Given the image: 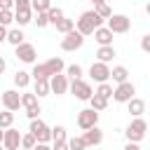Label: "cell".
<instances>
[{
    "label": "cell",
    "instance_id": "cell-1",
    "mask_svg": "<svg viewBox=\"0 0 150 150\" xmlns=\"http://www.w3.org/2000/svg\"><path fill=\"white\" fill-rule=\"evenodd\" d=\"M101 23H103V19H101L94 9H91V12H82L80 19H77V23H75V30H80V33L87 38V35H94V30L101 28Z\"/></svg>",
    "mask_w": 150,
    "mask_h": 150
},
{
    "label": "cell",
    "instance_id": "cell-2",
    "mask_svg": "<svg viewBox=\"0 0 150 150\" xmlns=\"http://www.w3.org/2000/svg\"><path fill=\"white\" fill-rule=\"evenodd\" d=\"M145 131H148V122L143 117H134V122L124 129V136L129 143H141L145 138Z\"/></svg>",
    "mask_w": 150,
    "mask_h": 150
},
{
    "label": "cell",
    "instance_id": "cell-3",
    "mask_svg": "<svg viewBox=\"0 0 150 150\" xmlns=\"http://www.w3.org/2000/svg\"><path fill=\"white\" fill-rule=\"evenodd\" d=\"M96 124H98V112H96L94 108H84V110L77 112V127H80L82 131H87V129H91V127H96Z\"/></svg>",
    "mask_w": 150,
    "mask_h": 150
},
{
    "label": "cell",
    "instance_id": "cell-4",
    "mask_svg": "<svg viewBox=\"0 0 150 150\" xmlns=\"http://www.w3.org/2000/svg\"><path fill=\"white\" fill-rule=\"evenodd\" d=\"M35 138H38V143H47V141H52V129L38 117V120H30V129H28Z\"/></svg>",
    "mask_w": 150,
    "mask_h": 150
},
{
    "label": "cell",
    "instance_id": "cell-5",
    "mask_svg": "<svg viewBox=\"0 0 150 150\" xmlns=\"http://www.w3.org/2000/svg\"><path fill=\"white\" fill-rule=\"evenodd\" d=\"M82 42H84V35H82L80 30H70L68 35H63V40H61V49H63V52H75V49L82 47Z\"/></svg>",
    "mask_w": 150,
    "mask_h": 150
},
{
    "label": "cell",
    "instance_id": "cell-6",
    "mask_svg": "<svg viewBox=\"0 0 150 150\" xmlns=\"http://www.w3.org/2000/svg\"><path fill=\"white\" fill-rule=\"evenodd\" d=\"M134 94H136V87L127 80V82H122V84H117V87H115L112 98H115L117 103H129V101L134 98Z\"/></svg>",
    "mask_w": 150,
    "mask_h": 150
},
{
    "label": "cell",
    "instance_id": "cell-7",
    "mask_svg": "<svg viewBox=\"0 0 150 150\" xmlns=\"http://www.w3.org/2000/svg\"><path fill=\"white\" fill-rule=\"evenodd\" d=\"M89 75H91V80H96L98 84H103V82L110 80V68H108V63L94 61V63L89 66Z\"/></svg>",
    "mask_w": 150,
    "mask_h": 150
},
{
    "label": "cell",
    "instance_id": "cell-8",
    "mask_svg": "<svg viewBox=\"0 0 150 150\" xmlns=\"http://www.w3.org/2000/svg\"><path fill=\"white\" fill-rule=\"evenodd\" d=\"M70 91H73V96L80 98V101H89V98L94 96L89 82H84V80H73V82H70Z\"/></svg>",
    "mask_w": 150,
    "mask_h": 150
},
{
    "label": "cell",
    "instance_id": "cell-9",
    "mask_svg": "<svg viewBox=\"0 0 150 150\" xmlns=\"http://www.w3.org/2000/svg\"><path fill=\"white\" fill-rule=\"evenodd\" d=\"M108 28H110L112 33H127V30L131 28V19L124 16V14H112V16L108 19Z\"/></svg>",
    "mask_w": 150,
    "mask_h": 150
},
{
    "label": "cell",
    "instance_id": "cell-10",
    "mask_svg": "<svg viewBox=\"0 0 150 150\" xmlns=\"http://www.w3.org/2000/svg\"><path fill=\"white\" fill-rule=\"evenodd\" d=\"M2 105H5V110H19L21 108V94L16 91V89H7V91H2Z\"/></svg>",
    "mask_w": 150,
    "mask_h": 150
},
{
    "label": "cell",
    "instance_id": "cell-11",
    "mask_svg": "<svg viewBox=\"0 0 150 150\" xmlns=\"http://www.w3.org/2000/svg\"><path fill=\"white\" fill-rule=\"evenodd\" d=\"M14 49H16V59H19V61H23V63H35L38 52H35V47H33L30 42H23V45H19V47H14Z\"/></svg>",
    "mask_w": 150,
    "mask_h": 150
},
{
    "label": "cell",
    "instance_id": "cell-12",
    "mask_svg": "<svg viewBox=\"0 0 150 150\" xmlns=\"http://www.w3.org/2000/svg\"><path fill=\"white\" fill-rule=\"evenodd\" d=\"M2 145H5V150H19V148H21V134H19V129H14V127L5 129V141H2Z\"/></svg>",
    "mask_w": 150,
    "mask_h": 150
},
{
    "label": "cell",
    "instance_id": "cell-13",
    "mask_svg": "<svg viewBox=\"0 0 150 150\" xmlns=\"http://www.w3.org/2000/svg\"><path fill=\"white\" fill-rule=\"evenodd\" d=\"M49 89H52V94H66L68 89H70V84H68V77L63 75V73H59V75H54V77H49Z\"/></svg>",
    "mask_w": 150,
    "mask_h": 150
},
{
    "label": "cell",
    "instance_id": "cell-14",
    "mask_svg": "<svg viewBox=\"0 0 150 150\" xmlns=\"http://www.w3.org/2000/svg\"><path fill=\"white\" fill-rule=\"evenodd\" d=\"M112 30L108 28V26H101V28H96L94 30V40L98 42V47H108V45H112Z\"/></svg>",
    "mask_w": 150,
    "mask_h": 150
},
{
    "label": "cell",
    "instance_id": "cell-15",
    "mask_svg": "<svg viewBox=\"0 0 150 150\" xmlns=\"http://www.w3.org/2000/svg\"><path fill=\"white\" fill-rule=\"evenodd\" d=\"M82 138H84L87 148H91V145H98V143L103 141V131H101L98 127H91V129H87V131L82 134Z\"/></svg>",
    "mask_w": 150,
    "mask_h": 150
},
{
    "label": "cell",
    "instance_id": "cell-16",
    "mask_svg": "<svg viewBox=\"0 0 150 150\" xmlns=\"http://www.w3.org/2000/svg\"><path fill=\"white\" fill-rule=\"evenodd\" d=\"M127 110H129V115H131V117H141V115L145 112V101L134 96V98L127 103Z\"/></svg>",
    "mask_w": 150,
    "mask_h": 150
},
{
    "label": "cell",
    "instance_id": "cell-17",
    "mask_svg": "<svg viewBox=\"0 0 150 150\" xmlns=\"http://www.w3.org/2000/svg\"><path fill=\"white\" fill-rule=\"evenodd\" d=\"M45 66H47V70H49V75H52V77H54V75H59V73L66 68V63H63V59H61V56H54V59H49Z\"/></svg>",
    "mask_w": 150,
    "mask_h": 150
},
{
    "label": "cell",
    "instance_id": "cell-18",
    "mask_svg": "<svg viewBox=\"0 0 150 150\" xmlns=\"http://www.w3.org/2000/svg\"><path fill=\"white\" fill-rule=\"evenodd\" d=\"M14 21H16L19 26L30 23V21H33V9H30V7H28V9H16V12H14Z\"/></svg>",
    "mask_w": 150,
    "mask_h": 150
},
{
    "label": "cell",
    "instance_id": "cell-19",
    "mask_svg": "<svg viewBox=\"0 0 150 150\" xmlns=\"http://www.w3.org/2000/svg\"><path fill=\"white\" fill-rule=\"evenodd\" d=\"M96 56H98L101 63H108V61L115 59V47H112V45H108V47H98V49H96Z\"/></svg>",
    "mask_w": 150,
    "mask_h": 150
},
{
    "label": "cell",
    "instance_id": "cell-20",
    "mask_svg": "<svg viewBox=\"0 0 150 150\" xmlns=\"http://www.w3.org/2000/svg\"><path fill=\"white\" fill-rule=\"evenodd\" d=\"M127 77H129V70H127L124 66H115V68L110 70V80H112V82H117V84L127 82Z\"/></svg>",
    "mask_w": 150,
    "mask_h": 150
},
{
    "label": "cell",
    "instance_id": "cell-21",
    "mask_svg": "<svg viewBox=\"0 0 150 150\" xmlns=\"http://www.w3.org/2000/svg\"><path fill=\"white\" fill-rule=\"evenodd\" d=\"M23 38H26V35H23L19 28H12V30H7V42H9V45H14V47L23 45V42H26Z\"/></svg>",
    "mask_w": 150,
    "mask_h": 150
},
{
    "label": "cell",
    "instance_id": "cell-22",
    "mask_svg": "<svg viewBox=\"0 0 150 150\" xmlns=\"http://www.w3.org/2000/svg\"><path fill=\"white\" fill-rule=\"evenodd\" d=\"M30 75H33V80H35V82H38V80H49V77H52L45 63H35V66H33V73H30Z\"/></svg>",
    "mask_w": 150,
    "mask_h": 150
},
{
    "label": "cell",
    "instance_id": "cell-23",
    "mask_svg": "<svg viewBox=\"0 0 150 150\" xmlns=\"http://www.w3.org/2000/svg\"><path fill=\"white\" fill-rule=\"evenodd\" d=\"M28 82H30V73H26V70H16V73H14V84H16L19 89H26Z\"/></svg>",
    "mask_w": 150,
    "mask_h": 150
},
{
    "label": "cell",
    "instance_id": "cell-24",
    "mask_svg": "<svg viewBox=\"0 0 150 150\" xmlns=\"http://www.w3.org/2000/svg\"><path fill=\"white\" fill-rule=\"evenodd\" d=\"M89 108H94L96 112H101V110H105V108H108V98H103V96L94 94V96L89 98Z\"/></svg>",
    "mask_w": 150,
    "mask_h": 150
},
{
    "label": "cell",
    "instance_id": "cell-25",
    "mask_svg": "<svg viewBox=\"0 0 150 150\" xmlns=\"http://www.w3.org/2000/svg\"><path fill=\"white\" fill-rule=\"evenodd\" d=\"M30 9H33L35 14H45V12L52 9V2H49V0H33V2H30Z\"/></svg>",
    "mask_w": 150,
    "mask_h": 150
},
{
    "label": "cell",
    "instance_id": "cell-26",
    "mask_svg": "<svg viewBox=\"0 0 150 150\" xmlns=\"http://www.w3.org/2000/svg\"><path fill=\"white\" fill-rule=\"evenodd\" d=\"M56 30H59V33H63V35H68L70 30H75V21H73V19H66V16H63V19H61V21L56 23Z\"/></svg>",
    "mask_w": 150,
    "mask_h": 150
},
{
    "label": "cell",
    "instance_id": "cell-27",
    "mask_svg": "<svg viewBox=\"0 0 150 150\" xmlns=\"http://www.w3.org/2000/svg\"><path fill=\"white\" fill-rule=\"evenodd\" d=\"M49 91H52V89H49V80H38V82H35V91H33V94H35L38 98H40V96H47Z\"/></svg>",
    "mask_w": 150,
    "mask_h": 150
},
{
    "label": "cell",
    "instance_id": "cell-28",
    "mask_svg": "<svg viewBox=\"0 0 150 150\" xmlns=\"http://www.w3.org/2000/svg\"><path fill=\"white\" fill-rule=\"evenodd\" d=\"M14 124V112L12 110H2L0 112V129H9Z\"/></svg>",
    "mask_w": 150,
    "mask_h": 150
},
{
    "label": "cell",
    "instance_id": "cell-29",
    "mask_svg": "<svg viewBox=\"0 0 150 150\" xmlns=\"http://www.w3.org/2000/svg\"><path fill=\"white\" fill-rule=\"evenodd\" d=\"M35 145H38V138H35V136H33L30 131L21 136V148H23V150H33Z\"/></svg>",
    "mask_w": 150,
    "mask_h": 150
},
{
    "label": "cell",
    "instance_id": "cell-30",
    "mask_svg": "<svg viewBox=\"0 0 150 150\" xmlns=\"http://www.w3.org/2000/svg\"><path fill=\"white\" fill-rule=\"evenodd\" d=\"M66 75L70 80H82V68L77 63H70V66H66Z\"/></svg>",
    "mask_w": 150,
    "mask_h": 150
},
{
    "label": "cell",
    "instance_id": "cell-31",
    "mask_svg": "<svg viewBox=\"0 0 150 150\" xmlns=\"http://www.w3.org/2000/svg\"><path fill=\"white\" fill-rule=\"evenodd\" d=\"M68 148L70 150H87V143L82 136H73V138H68Z\"/></svg>",
    "mask_w": 150,
    "mask_h": 150
},
{
    "label": "cell",
    "instance_id": "cell-32",
    "mask_svg": "<svg viewBox=\"0 0 150 150\" xmlns=\"http://www.w3.org/2000/svg\"><path fill=\"white\" fill-rule=\"evenodd\" d=\"M94 12H96V14L101 16V19H105V21H108V19L112 16V9H110V7L105 5V2H101V5H96V7H94Z\"/></svg>",
    "mask_w": 150,
    "mask_h": 150
},
{
    "label": "cell",
    "instance_id": "cell-33",
    "mask_svg": "<svg viewBox=\"0 0 150 150\" xmlns=\"http://www.w3.org/2000/svg\"><path fill=\"white\" fill-rule=\"evenodd\" d=\"M47 16H49V23H54V26H56V23L63 19V9H61V7H52V9L47 12Z\"/></svg>",
    "mask_w": 150,
    "mask_h": 150
},
{
    "label": "cell",
    "instance_id": "cell-34",
    "mask_svg": "<svg viewBox=\"0 0 150 150\" xmlns=\"http://www.w3.org/2000/svg\"><path fill=\"white\" fill-rule=\"evenodd\" d=\"M94 94H98V96H103V98H110V96L115 94V89H112V84L103 82V84H98V89H96Z\"/></svg>",
    "mask_w": 150,
    "mask_h": 150
},
{
    "label": "cell",
    "instance_id": "cell-35",
    "mask_svg": "<svg viewBox=\"0 0 150 150\" xmlns=\"http://www.w3.org/2000/svg\"><path fill=\"white\" fill-rule=\"evenodd\" d=\"M52 141H54V143H56V141H68V136H66V127L56 124V127L52 129Z\"/></svg>",
    "mask_w": 150,
    "mask_h": 150
},
{
    "label": "cell",
    "instance_id": "cell-36",
    "mask_svg": "<svg viewBox=\"0 0 150 150\" xmlns=\"http://www.w3.org/2000/svg\"><path fill=\"white\" fill-rule=\"evenodd\" d=\"M21 105H23V108L38 105V96H35V94H21Z\"/></svg>",
    "mask_w": 150,
    "mask_h": 150
},
{
    "label": "cell",
    "instance_id": "cell-37",
    "mask_svg": "<svg viewBox=\"0 0 150 150\" xmlns=\"http://www.w3.org/2000/svg\"><path fill=\"white\" fill-rule=\"evenodd\" d=\"M14 21V12L12 9H0V26H9Z\"/></svg>",
    "mask_w": 150,
    "mask_h": 150
},
{
    "label": "cell",
    "instance_id": "cell-38",
    "mask_svg": "<svg viewBox=\"0 0 150 150\" xmlns=\"http://www.w3.org/2000/svg\"><path fill=\"white\" fill-rule=\"evenodd\" d=\"M40 112H42L40 103H38V105H33V108H26V115H28V120H38V117H40Z\"/></svg>",
    "mask_w": 150,
    "mask_h": 150
},
{
    "label": "cell",
    "instance_id": "cell-39",
    "mask_svg": "<svg viewBox=\"0 0 150 150\" xmlns=\"http://www.w3.org/2000/svg\"><path fill=\"white\" fill-rule=\"evenodd\" d=\"M35 23H38V28H45V26L49 23V16H47V12H45V14H38V16H35Z\"/></svg>",
    "mask_w": 150,
    "mask_h": 150
},
{
    "label": "cell",
    "instance_id": "cell-40",
    "mask_svg": "<svg viewBox=\"0 0 150 150\" xmlns=\"http://www.w3.org/2000/svg\"><path fill=\"white\" fill-rule=\"evenodd\" d=\"M141 49H143V52H148V54H150V33H148V35H143V38H141Z\"/></svg>",
    "mask_w": 150,
    "mask_h": 150
},
{
    "label": "cell",
    "instance_id": "cell-41",
    "mask_svg": "<svg viewBox=\"0 0 150 150\" xmlns=\"http://www.w3.org/2000/svg\"><path fill=\"white\" fill-rule=\"evenodd\" d=\"M30 2H33V0H14V7H16V9H28Z\"/></svg>",
    "mask_w": 150,
    "mask_h": 150
},
{
    "label": "cell",
    "instance_id": "cell-42",
    "mask_svg": "<svg viewBox=\"0 0 150 150\" xmlns=\"http://www.w3.org/2000/svg\"><path fill=\"white\" fill-rule=\"evenodd\" d=\"M52 148H54V150H70V148H68V141H56Z\"/></svg>",
    "mask_w": 150,
    "mask_h": 150
},
{
    "label": "cell",
    "instance_id": "cell-43",
    "mask_svg": "<svg viewBox=\"0 0 150 150\" xmlns=\"http://www.w3.org/2000/svg\"><path fill=\"white\" fill-rule=\"evenodd\" d=\"M14 7V0H0V9H12Z\"/></svg>",
    "mask_w": 150,
    "mask_h": 150
},
{
    "label": "cell",
    "instance_id": "cell-44",
    "mask_svg": "<svg viewBox=\"0 0 150 150\" xmlns=\"http://www.w3.org/2000/svg\"><path fill=\"white\" fill-rule=\"evenodd\" d=\"M7 40V26H0V42Z\"/></svg>",
    "mask_w": 150,
    "mask_h": 150
},
{
    "label": "cell",
    "instance_id": "cell-45",
    "mask_svg": "<svg viewBox=\"0 0 150 150\" xmlns=\"http://www.w3.org/2000/svg\"><path fill=\"white\" fill-rule=\"evenodd\" d=\"M122 150H141V148H138V143H127Z\"/></svg>",
    "mask_w": 150,
    "mask_h": 150
},
{
    "label": "cell",
    "instance_id": "cell-46",
    "mask_svg": "<svg viewBox=\"0 0 150 150\" xmlns=\"http://www.w3.org/2000/svg\"><path fill=\"white\" fill-rule=\"evenodd\" d=\"M33 150H54V148H49V145H47V143H38V145H35V148H33Z\"/></svg>",
    "mask_w": 150,
    "mask_h": 150
},
{
    "label": "cell",
    "instance_id": "cell-47",
    "mask_svg": "<svg viewBox=\"0 0 150 150\" xmlns=\"http://www.w3.org/2000/svg\"><path fill=\"white\" fill-rule=\"evenodd\" d=\"M5 68H7V63H5V59H2V56H0V75H2V73H5Z\"/></svg>",
    "mask_w": 150,
    "mask_h": 150
},
{
    "label": "cell",
    "instance_id": "cell-48",
    "mask_svg": "<svg viewBox=\"0 0 150 150\" xmlns=\"http://www.w3.org/2000/svg\"><path fill=\"white\" fill-rule=\"evenodd\" d=\"M5 141V129H0V143Z\"/></svg>",
    "mask_w": 150,
    "mask_h": 150
},
{
    "label": "cell",
    "instance_id": "cell-49",
    "mask_svg": "<svg viewBox=\"0 0 150 150\" xmlns=\"http://www.w3.org/2000/svg\"><path fill=\"white\" fill-rule=\"evenodd\" d=\"M91 2H94V7H96V5H101V2H105V0H91Z\"/></svg>",
    "mask_w": 150,
    "mask_h": 150
},
{
    "label": "cell",
    "instance_id": "cell-50",
    "mask_svg": "<svg viewBox=\"0 0 150 150\" xmlns=\"http://www.w3.org/2000/svg\"><path fill=\"white\" fill-rule=\"evenodd\" d=\"M145 12H148V14H150V2H148V5H145Z\"/></svg>",
    "mask_w": 150,
    "mask_h": 150
},
{
    "label": "cell",
    "instance_id": "cell-51",
    "mask_svg": "<svg viewBox=\"0 0 150 150\" xmlns=\"http://www.w3.org/2000/svg\"><path fill=\"white\" fill-rule=\"evenodd\" d=\"M0 150H5V145H2V143H0Z\"/></svg>",
    "mask_w": 150,
    "mask_h": 150
}]
</instances>
